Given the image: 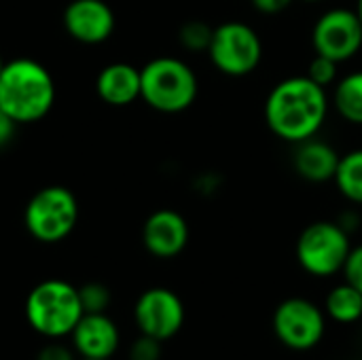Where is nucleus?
Wrapping results in <instances>:
<instances>
[{"label": "nucleus", "instance_id": "f257e3e1", "mask_svg": "<svg viewBox=\"0 0 362 360\" xmlns=\"http://www.w3.org/2000/svg\"><path fill=\"white\" fill-rule=\"evenodd\" d=\"M329 117L327 89L308 74L288 76L274 85L265 100V123L278 138L299 144L314 138Z\"/></svg>", "mask_w": 362, "mask_h": 360}, {"label": "nucleus", "instance_id": "f03ea898", "mask_svg": "<svg viewBox=\"0 0 362 360\" xmlns=\"http://www.w3.org/2000/svg\"><path fill=\"white\" fill-rule=\"evenodd\" d=\"M55 102V83L49 70L28 57L4 62L0 72V106L15 123L42 119Z\"/></svg>", "mask_w": 362, "mask_h": 360}, {"label": "nucleus", "instance_id": "7ed1b4c3", "mask_svg": "<svg viewBox=\"0 0 362 360\" xmlns=\"http://www.w3.org/2000/svg\"><path fill=\"white\" fill-rule=\"evenodd\" d=\"M23 312L28 325L47 339L70 337L85 314L78 289L64 280H45L36 284L25 297Z\"/></svg>", "mask_w": 362, "mask_h": 360}, {"label": "nucleus", "instance_id": "20e7f679", "mask_svg": "<svg viewBox=\"0 0 362 360\" xmlns=\"http://www.w3.org/2000/svg\"><path fill=\"white\" fill-rule=\"evenodd\" d=\"M142 91L140 98L155 110L174 115L187 110L199 91L197 74L178 57H155L140 68Z\"/></svg>", "mask_w": 362, "mask_h": 360}, {"label": "nucleus", "instance_id": "39448f33", "mask_svg": "<svg viewBox=\"0 0 362 360\" xmlns=\"http://www.w3.org/2000/svg\"><path fill=\"white\" fill-rule=\"evenodd\" d=\"M352 250L350 233L335 221H316L308 225L295 246L301 269L314 278H331L341 274Z\"/></svg>", "mask_w": 362, "mask_h": 360}, {"label": "nucleus", "instance_id": "423d86ee", "mask_svg": "<svg viewBox=\"0 0 362 360\" xmlns=\"http://www.w3.org/2000/svg\"><path fill=\"white\" fill-rule=\"evenodd\" d=\"M78 221V204L70 189L53 185L40 189L25 206L23 223L28 233L45 244L66 240Z\"/></svg>", "mask_w": 362, "mask_h": 360}, {"label": "nucleus", "instance_id": "0eeeda50", "mask_svg": "<svg viewBox=\"0 0 362 360\" xmlns=\"http://www.w3.org/2000/svg\"><path fill=\"white\" fill-rule=\"evenodd\" d=\"M208 57L225 76H246L263 59V42L257 30L244 21H225L214 28Z\"/></svg>", "mask_w": 362, "mask_h": 360}, {"label": "nucleus", "instance_id": "6e6552de", "mask_svg": "<svg viewBox=\"0 0 362 360\" xmlns=\"http://www.w3.org/2000/svg\"><path fill=\"white\" fill-rule=\"evenodd\" d=\"M272 329L282 346L305 352L322 342L327 333V314L305 297H288L276 308Z\"/></svg>", "mask_w": 362, "mask_h": 360}, {"label": "nucleus", "instance_id": "1a4fd4ad", "mask_svg": "<svg viewBox=\"0 0 362 360\" xmlns=\"http://www.w3.org/2000/svg\"><path fill=\"white\" fill-rule=\"evenodd\" d=\"M312 45L318 55L331 57L337 64L352 59L362 49V21L354 8L325 11L312 30Z\"/></svg>", "mask_w": 362, "mask_h": 360}, {"label": "nucleus", "instance_id": "9d476101", "mask_svg": "<svg viewBox=\"0 0 362 360\" xmlns=\"http://www.w3.org/2000/svg\"><path fill=\"white\" fill-rule=\"evenodd\" d=\"M134 320L142 335L168 342L185 325V306L182 299L163 286L144 291L134 306Z\"/></svg>", "mask_w": 362, "mask_h": 360}, {"label": "nucleus", "instance_id": "9b49d317", "mask_svg": "<svg viewBox=\"0 0 362 360\" xmlns=\"http://www.w3.org/2000/svg\"><path fill=\"white\" fill-rule=\"evenodd\" d=\"M142 244L157 259H174L189 244V225L176 210L153 212L142 227Z\"/></svg>", "mask_w": 362, "mask_h": 360}, {"label": "nucleus", "instance_id": "f8f14e48", "mask_svg": "<svg viewBox=\"0 0 362 360\" xmlns=\"http://www.w3.org/2000/svg\"><path fill=\"white\" fill-rule=\"evenodd\" d=\"M68 34L85 45L104 42L115 30V13L104 0H72L64 11Z\"/></svg>", "mask_w": 362, "mask_h": 360}, {"label": "nucleus", "instance_id": "ddd939ff", "mask_svg": "<svg viewBox=\"0 0 362 360\" xmlns=\"http://www.w3.org/2000/svg\"><path fill=\"white\" fill-rule=\"evenodd\" d=\"M72 348L81 359H112L121 344L119 327L104 314H83L70 333Z\"/></svg>", "mask_w": 362, "mask_h": 360}, {"label": "nucleus", "instance_id": "4468645a", "mask_svg": "<svg viewBox=\"0 0 362 360\" xmlns=\"http://www.w3.org/2000/svg\"><path fill=\"white\" fill-rule=\"evenodd\" d=\"M293 166L295 172L308 182H327L335 178L337 166L341 155L335 151L333 144L318 140L316 136L295 144Z\"/></svg>", "mask_w": 362, "mask_h": 360}, {"label": "nucleus", "instance_id": "2eb2a0df", "mask_svg": "<svg viewBox=\"0 0 362 360\" xmlns=\"http://www.w3.org/2000/svg\"><path fill=\"white\" fill-rule=\"evenodd\" d=\"M98 95L110 104V106H127L134 100L140 98L142 91V79H140V68L125 64V62H115L108 64L95 81Z\"/></svg>", "mask_w": 362, "mask_h": 360}, {"label": "nucleus", "instance_id": "dca6fc26", "mask_svg": "<svg viewBox=\"0 0 362 360\" xmlns=\"http://www.w3.org/2000/svg\"><path fill=\"white\" fill-rule=\"evenodd\" d=\"M325 314L339 325H354L362 318V293L344 282L329 291L325 299Z\"/></svg>", "mask_w": 362, "mask_h": 360}, {"label": "nucleus", "instance_id": "f3484780", "mask_svg": "<svg viewBox=\"0 0 362 360\" xmlns=\"http://www.w3.org/2000/svg\"><path fill=\"white\" fill-rule=\"evenodd\" d=\"M333 106L352 125H362V70L337 79L333 89Z\"/></svg>", "mask_w": 362, "mask_h": 360}, {"label": "nucleus", "instance_id": "a211bd4d", "mask_svg": "<svg viewBox=\"0 0 362 360\" xmlns=\"http://www.w3.org/2000/svg\"><path fill=\"white\" fill-rule=\"evenodd\" d=\"M333 182L348 202L362 206V149L341 155Z\"/></svg>", "mask_w": 362, "mask_h": 360}, {"label": "nucleus", "instance_id": "6ab92c4d", "mask_svg": "<svg viewBox=\"0 0 362 360\" xmlns=\"http://www.w3.org/2000/svg\"><path fill=\"white\" fill-rule=\"evenodd\" d=\"M85 314H104L110 306V291L102 282H87L78 289Z\"/></svg>", "mask_w": 362, "mask_h": 360}, {"label": "nucleus", "instance_id": "aec40b11", "mask_svg": "<svg viewBox=\"0 0 362 360\" xmlns=\"http://www.w3.org/2000/svg\"><path fill=\"white\" fill-rule=\"evenodd\" d=\"M212 34L214 28H210L206 21H187L180 28V42L189 51H208Z\"/></svg>", "mask_w": 362, "mask_h": 360}, {"label": "nucleus", "instance_id": "412c9836", "mask_svg": "<svg viewBox=\"0 0 362 360\" xmlns=\"http://www.w3.org/2000/svg\"><path fill=\"white\" fill-rule=\"evenodd\" d=\"M339 68V64L335 62V59H331V57H325V55H314V59L310 62V66H308V76L316 83V85H320V87H325V89H329L331 85H335L337 83V70Z\"/></svg>", "mask_w": 362, "mask_h": 360}, {"label": "nucleus", "instance_id": "4be33fe9", "mask_svg": "<svg viewBox=\"0 0 362 360\" xmlns=\"http://www.w3.org/2000/svg\"><path fill=\"white\" fill-rule=\"evenodd\" d=\"M161 344L155 337L142 335L129 346V360H161Z\"/></svg>", "mask_w": 362, "mask_h": 360}, {"label": "nucleus", "instance_id": "5701e85b", "mask_svg": "<svg viewBox=\"0 0 362 360\" xmlns=\"http://www.w3.org/2000/svg\"><path fill=\"white\" fill-rule=\"evenodd\" d=\"M341 274H344L348 284L356 286L362 293V244L361 246H352Z\"/></svg>", "mask_w": 362, "mask_h": 360}, {"label": "nucleus", "instance_id": "b1692460", "mask_svg": "<svg viewBox=\"0 0 362 360\" xmlns=\"http://www.w3.org/2000/svg\"><path fill=\"white\" fill-rule=\"evenodd\" d=\"M36 360H76V356H74V348L64 346L62 339H49V344H45L38 350Z\"/></svg>", "mask_w": 362, "mask_h": 360}, {"label": "nucleus", "instance_id": "393cba45", "mask_svg": "<svg viewBox=\"0 0 362 360\" xmlns=\"http://www.w3.org/2000/svg\"><path fill=\"white\" fill-rule=\"evenodd\" d=\"M255 11L263 13V15H278L284 13L295 0H250Z\"/></svg>", "mask_w": 362, "mask_h": 360}, {"label": "nucleus", "instance_id": "a878e982", "mask_svg": "<svg viewBox=\"0 0 362 360\" xmlns=\"http://www.w3.org/2000/svg\"><path fill=\"white\" fill-rule=\"evenodd\" d=\"M15 121L4 112V108L0 106V149L4 146V144H8L11 142V138H13V134H15Z\"/></svg>", "mask_w": 362, "mask_h": 360}, {"label": "nucleus", "instance_id": "bb28decb", "mask_svg": "<svg viewBox=\"0 0 362 360\" xmlns=\"http://www.w3.org/2000/svg\"><path fill=\"white\" fill-rule=\"evenodd\" d=\"M354 11H356L358 19H361V21H362V0H356V8H354Z\"/></svg>", "mask_w": 362, "mask_h": 360}, {"label": "nucleus", "instance_id": "cd10ccee", "mask_svg": "<svg viewBox=\"0 0 362 360\" xmlns=\"http://www.w3.org/2000/svg\"><path fill=\"white\" fill-rule=\"evenodd\" d=\"M2 68H4V62H2V55H0V72H2Z\"/></svg>", "mask_w": 362, "mask_h": 360}, {"label": "nucleus", "instance_id": "c85d7f7f", "mask_svg": "<svg viewBox=\"0 0 362 360\" xmlns=\"http://www.w3.org/2000/svg\"><path fill=\"white\" fill-rule=\"evenodd\" d=\"M81 360H112V359H81Z\"/></svg>", "mask_w": 362, "mask_h": 360}, {"label": "nucleus", "instance_id": "c756f323", "mask_svg": "<svg viewBox=\"0 0 362 360\" xmlns=\"http://www.w3.org/2000/svg\"><path fill=\"white\" fill-rule=\"evenodd\" d=\"M303 2H322V0H303Z\"/></svg>", "mask_w": 362, "mask_h": 360}]
</instances>
